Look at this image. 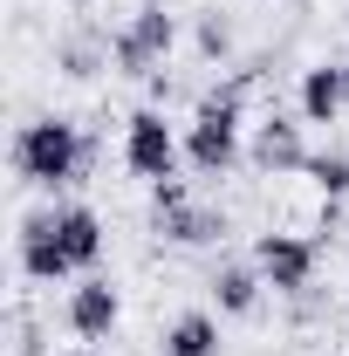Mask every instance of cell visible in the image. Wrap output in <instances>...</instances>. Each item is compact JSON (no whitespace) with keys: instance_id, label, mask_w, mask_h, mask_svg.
Returning a JSON list of instances; mask_svg holds the SVG:
<instances>
[{"instance_id":"obj_1","label":"cell","mask_w":349,"mask_h":356,"mask_svg":"<svg viewBox=\"0 0 349 356\" xmlns=\"http://www.w3.org/2000/svg\"><path fill=\"white\" fill-rule=\"evenodd\" d=\"M96 254H103V226H96L89 206H69V213H55V220H28V247H21L28 274L55 281V274L89 267Z\"/></svg>"},{"instance_id":"obj_2","label":"cell","mask_w":349,"mask_h":356,"mask_svg":"<svg viewBox=\"0 0 349 356\" xmlns=\"http://www.w3.org/2000/svg\"><path fill=\"white\" fill-rule=\"evenodd\" d=\"M14 165H21V178L28 185H69L76 178V165H83V137H76V124H28L21 131V144H14Z\"/></svg>"},{"instance_id":"obj_3","label":"cell","mask_w":349,"mask_h":356,"mask_svg":"<svg viewBox=\"0 0 349 356\" xmlns=\"http://www.w3.org/2000/svg\"><path fill=\"white\" fill-rule=\"evenodd\" d=\"M185 151H192V165H199V172H226V165H233V151H240V83L199 103Z\"/></svg>"},{"instance_id":"obj_4","label":"cell","mask_w":349,"mask_h":356,"mask_svg":"<svg viewBox=\"0 0 349 356\" xmlns=\"http://www.w3.org/2000/svg\"><path fill=\"white\" fill-rule=\"evenodd\" d=\"M165 55H172V14H165V7H144L131 28L117 35V69H131V76H151Z\"/></svg>"},{"instance_id":"obj_5","label":"cell","mask_w":349,"mask_h":356,"mask_svg":"<svg viewBox=\"0 0 349 356\" xmlns=\"http://www.w3.org/2000/svg\"><path fill=\"white\" fill-rule=\"evenodd\" d=\"M131 172L137 178H178V137L165 131V117L158 110H137L131 117Z\"/></svg>"},{"instance_id":"obj_6","label":"cell","mask_w":349,"mask_h":356,"mask_svg":"<svg viewBox=\"0 0 349 356\" xmlns=\"http://www.w3.org/2000/svg\"><path fill=\"white\" fill-rule=\"evenodd\" d=\"M261 274L281 295H295V288H308V274H315V247L295 240V233H267L261 240Z\"/></svg>"},{"instance_id":"obj_7","label":"cell","mask_w":349,"mask_h":356,"mask_svg":"<svg viewBox=\"0 0 349 356\" xmlns=\"http://www.w3.org/2000/svg\"><path fill=\"white\" fill-rule=\"evenodd\" d=\"M254 165H267V172H295V165H308L302 131H295L288 117H267L261 131H254Z\"/></svg>"},{"instance_id":"obj_8","label":"cell","mask_w":349,"mask_h":356,"mask_svg":"<svg viewBox=\"0 0 349 356\" xmlns=\"http://www.w3.org/2000/svg\"><path fill=\"white\" fill-rule=\"evenodd\" d=\"M69 322H76V336H110L117 329V288L110 281H83L76 302H69Z\"/></svg>"},{"instance_id":"obj_9","label":"cell","mask_w":349,"mask_h":356,"mask_svg":"<svg viewBox=\"0 0 349 356\" xmlns=\"http://www.w3.org/2000/svg\"><path fill=\"white\" fill-rule=\"evenodd\" d=\"M343 103H349V69H308V83H302V110L315 117V124H329Z\"/></svg>"},{"instance_id":"obj_10","label":"cell","mask_w":349,"mask_h":356,"mask_svg":"<svg viewBox=\"0 0 349 356\" xmlns=\"http://www.w3.org/2000/svg\"><path fill=\"white\" fill-rule=\"evenodd\" d=\"M158 226H165L172 240H185V247H206V240H219V233H226V220L199 213L192 199H185V206H172V213H158Z\"/></svg>"},{"instance_id":"obj_11","label":"cell","mask_w":349,"mask_h":356,"mask_svg":"<svg viewBox=\"0 0 349 356\" xmlns=\"http://www.w3.org/2000/svg\"><path fill=\"white\" fill-rule=\"evenodd\" d=\"M165 356H219V329L206 315H185L172 329V343H165Z\"/></svg>"},{"instance_id":"obj_12","label":"cell","mask_w":349,"mask_h":356,"mask_svg":"<svg viewBox=\"0 0 349 356\" xmlns=\"http://www.w3.org/2000/svg\"><path fill=\"white\" fill-rule=\"evenodd\" d=\"M213 295H219V309L247 315V309H254V295H261V281H254L247 267H219V274H213Z\"/></svg>"},{"instance_id":"obj_13","label":"cell","mask_w":349,"mask_h":356,"mask_svg":"<svg viewBox=\"0 0 349 356\" xmlns=\"http://www.w3.org/2000/svg\"><path fill=\"white\" fill-rule=\"evenodd\" d=\"M308 178H315L329 199H343V192H349V158H343V151H336V158H308Z\"/></svg>"},{"instance_id":"obj_14","label":"cell","mask_w":349,"mask_h":356,"mask_svg":"<svg viewBox=\"0 0 349 356\" xmlns=\"http://www.w3.org/2000/svg\"><path fill=\"white\" fill-rule=\"evenodd\" d=\"M199 48H206V55H219V48H226V28H219V21H206V28H199Z\"/></svg>"},{"instance_id":"obj_15","label":"cell","mask_w":349,"mask_h":356,"mask_svg":"<svg viewBox=\"0 0 349 356\" xmlns=\"http://www.w3.org/2000/svg\"><path fill=\"white\" fill-rule=\"evenodd\" d=\"M76 356H89V350H76Z\"/></svg>"}]
</instances>
